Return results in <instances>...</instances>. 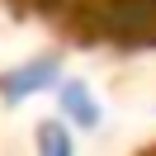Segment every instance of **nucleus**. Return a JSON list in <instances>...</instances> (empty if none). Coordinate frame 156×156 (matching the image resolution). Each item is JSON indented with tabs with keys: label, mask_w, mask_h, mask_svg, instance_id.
<instances>
[{
	"label": "nucleus",
	"mask_w": 156,
	"mask_h": 156,
	"mask_svg": "<svg viewBox=\"0 0 156 156\" xmlns=\"http://www.w3.org/2000/svg\"><path fill=\"white\" fill-rule=\"evenodd\" d=\"M66 24L90 43L156 48V0H80Z\"/></svg>",
	"instance_id": "f257e3e1"
},
{
	"label": "nucleus",
	"mask_w": 156,
	"mask_h": 156,
	"mask_svg": "<svg viewBox=\"0 0 156 156\" xmlns=\"http://www.w3.org/2000/svg\"><path fill=\"white\" fill-rule=\"evenodd\" d=\"M57 80V62H33V66H19V71H10V76L0 80V90H5V99H24V95H33V90H43V85H52Z\"/></svg>",
	"instance_id": "f03ea898"
},
{
	"label": "nucleus",
	"mask_w": 156,
	"mask_h": 156,
	"mask_svg": "<svg viewBox=\"0 0 156 156\" xmlns=\"http://www.w3.org/2000/svg\"><path fill=\"white\" fill-rule=\"evenodd\" d=\"M57 99H62V114H66V123H76V128H90V123L99 118L95 99L85 95V85H80V80H66V85H57Z\"/></svg>",
	"instance_id": "7ed1b4c3"
},
{
	"label": "nucleus",
	"mask_w": 156,
	"mask_h": 156,
	"mask_svg": "<svg viewBox=\"0 0 156 156\" xmlns=\"http://www.w3.org/2000/svg\"><path fill=\"white\" fill-rule=\"evenodd\" d=\"M38 151H43V156H71V137H66V128H62V123H43V133H38Z\"/></svg>",
	"instance_id": "20e7f679"
},
{
	"label": "nucleus",
	"mask_w": 156,
	"mask_h": 156,
	"mask_svg": "<svg viewBox=\"0 0 156 156\" xmlns=\"http://www.w3.org/2000/svg\"><path fill=\"white\" fill-rule=\"evenodd\" d=\"M19 10H33V14H48V19H71L80 0H14Z\"/></svg>",
	"instance_id": "39448f33"
}]
</instances>
